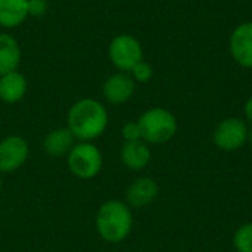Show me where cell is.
Instances as JSON below:
<instances>
[{"label": "cell", "mask_w": 252, "mask_h": 252, "mask_svg": "<svg viewBox=\"0 0 252 252\" xmlns=\"http://www.w3.org/2000/svg\"><path fill=\"white\" fill-rule=\"evenodd\" d=\"M109 114L103 102L83 97L71 105L66 114V127L77 142H93L108 128Z\"/></svg>", "instance_id": "obj_1"}, {"label": "cell", "mask_w": 252, "mask_h": 252, "mask_svg": "<svg viewBox=\"0 0 252 252\" xmlns=\"http://www.w3.org/2000/svg\"><path fill=\"white\" fill-rule=\"evenodd\" d=\"M99 236L108 244H120L128 238L133 229V213L124 201L109 199L103 202L94 219Z\"/></svg>", "instance_id": "obj_2"}, {"label": "cell", "mask_w": 252, "mask_h": 252, "mask_svg": "<svg viewBox=\"0 0 252 252\" xmlns=\"http://www.w3.org/2000/svg\"><path fill=\"white\" fill-rule=\"evenodd\" d=\"M140 127L142 140L148 145L168 143L177 133L179 123L176 115L162 106H154L146 109L137 120Z\"/></svg>", "instance_id": "obj_3"}, {"label": "cell", "mask_w": 252, "mask_h": 252, "mask_svg": "<svg viewBox=\"0 0 252 252\" xmlns=\"http://www.w3.org/2000/svg\"><path fill=\"white\" fill-rule=\"evenodd\" d=\"M66 165L75 177L89 180L100 173L103 157L93 142H77L66 155Z\"/></svg>", "instance_id": "obj_4"}, {"label": "cell", "mask_w": 252, "mask_h": 252, "mask_svg": "<svg viewBox=\"0 0 252 252\" xmlns=\"http://www.w3.org/2000/svg\"><path fill=\"white\" fill-rule=\"evenodd\" d=\"M108 58L117 71L130 72L137 62L143 61V46L133 34L121 32L109 41Z\"/></svg>", "instance_id": "obj_5"}, {"label": "cell", "mask_w": 252, "mask_h": 252, "mask_svg": "<svg viewBox=\"0 0 252 252\" xmlns=\"http://www.w3.org/2000/svg\"><path fill=\"white\" fill-rule=\"evenodd\" d=\"M250 139V128L239 117L223 118L213 131V143L224 152L239 151Z\"/></svg>", "instance_id": "obj_6"}, {"label": "cell", "mask_w": 252, "mask_h": 252, "mask_svg": "<svg viewBox=\"0 0 252 252\" xmlns=\"http://www.w3.org/2000/svg\"><path fill=\"white\" fill-rule=\"evenodd\" d=\"M30 157L28 142L18 134L7 136L0 140V174L19 170Z\"/></svg>", "instance_id": "obj_7"}, {"label": "cell", "mask_w": 252, "mask_h": 252, "mask_svg": "<svg viewBox=\"0 0 252 252\" xmlns=\"http://www.w3.org/2000/svg\"><path fill=\"white\" fill-rule=\"evenodd\" d=\"M136 81L130 72L117 71L111 74L102 84V96L109 105H124L136 93Z\"/></svg>", "instance_id": "obj_8"}, {"label": "cell", "mask_w": 252, "mask_h": 252, "mask_svg": "<svg viewBox=\"0 0 252 252\" xmlns=\"http://www.w3.org/2000/svg\"><path fill=\"white\" fill-rule=\"evenodd\" d=\"M229 52L238 65L252 69V21L241 22L233 28L229 37Z\"/></svg>", "instance_id": "obj_9"}, {"label": "cell", "mask_w": 252, "mask_h": 252, "mask_svg": "<svg viewBox=\"0 0 252 252\" xmlns=\"http://www.w3.org/2000/svg\"><path fill=\"white\" fill-rule=\"evenodd\" d=\"M159 193V186L155 179L142 176L136 179L126 192V202L130 208H145L149 207Z\"/></svg>", "instance_id": "obj_10"}, {"label": "cell", "mask_w": 252, "mask_h": 252, "mask_svg": "<svg viewBox=\"0 0 252 252\" xmlns=\"http://www.w3.org/2000/svg\"><path fill=\"white\" fill-rule=\"evenodd\" d=\"M120 158L126 168L131 171H142L149 165L152 151L149 145L143 140L124 142L120 151Z\"/></svg>", "instance_id": "obj_11"}, {"label": "cell", "mask_w": 252, "mask_h": 252, "mask_svg": "<svg viewBox=\"0 0 252 252\" xmlns=\"http://www.w3.org/2000/svg\"><path fill=\"white\" fill-rule=\"evenodd\" d=\"M75 143H77V139L74 137V134L66 126L56 127L46 134L43 140V149L49 157L66 158V155L69 154V151L74 148Z\"/></svg>", "instance_id": "obj_12"}, {"label": "cell", "mask_w": 252, "mask_h": 252, "mask_svg": "<svg viewBox=\"0 0 252 252\" xmlns=\"http://www.w3.org/2000/svg\"><path fill=\"white\" fill-rule=\"evenodd\" d=\"M28 90L27 77L19 71H12L0 75V100L9 105L18 103L24 99Z\"/></svg>", "instance_id": "obj_13"}, {"label": "cell", "mask_w": 252, "mask_h": 252, "mask_svg": "<svg viewBox=\"0 0 252 252\" xmlns=\"http://www.w3.org/2000/svg\"><path fill=\"white\" fill-rule=\"evenodd\" d=\"M22 61L19 41L9 32L0 31V75L16 71Z\"/></svg>", "instance_id": "obj_14"}, {"label": "cell", "mask_w": 252, "mask_h": 252, "mask_svg": "<svg viewBox=\"0 0 252 252\" xmlns=\"http://www.w3.org/2000/svg\"><path fill=\"white\" fill-rule=\"evenodd\" d=\"M27 18H30L28 0H0V28L15 30Z\"/></svg>", "instance_id": "obj_15"}, {"label": "cell", "mask_w": 252, "mask_h": 252, "mask_svg": "<svg viewBox=\"0 0 252 252\" xmlns=\"http://www.w3.org/2000/svg\"><path fill=\"white\" fill-rule=\"evenodd\" d=\"M233 247L236 252H252V223H245L236 229Z\"/></svg>", "instance_id": "obj_16"}, {"label": "cell", "mask_w": 252, "mask_h": 252, "mask_svg": "<svg viewBox=\"0 0 252 252\" xmlns=\"http://www.w3.org/2000/svg\"><path fill=\"white\" fill-rule=\"evenodd\" d=\"M130 75L136 81V84H146L154 78V66L143 59L131 68Z\"/></svg>", "instance_id": "obj_17"}, {"label": "cell", "mask_w": 252, "mask_h": 252, "mask_svg": "<svg viewBox=\"0 0 252 252\" xmlns=\"http://www.w3.org/2000/svg\"><path fill=\"white\" fill-rule=\"evenodd\" d=\"M123 139L124 142H136V140H142V133H140V127L137 124V121H128L123 126L121 130Z\"/></svg>", "instance_id": "obj_18"}, {"label": "cell", "mask_w": 252, "mask_h": 252, "mask_svg": "<svg viewBox=\"0 0 252 252\" xmlns=\"http://www.w3.org/2000/svg\"><path fill=\"white\" fill-rule=\"evenodd\" d=\"M49 3L47 0H28V13L30 16L40 18L47 12Z\"/></svg>", "instance_id": "obj_19"}, {"label": "cell", "mask_w": 252, "mask_h": 252, "mask_svg": "<svg viewBox=\"0 0 252 252\" xmlns=\"http://www.w3.org/2000/svg\"><path fill=\"white\" fill-rule=\"evenodd\" d=\"M244 115H245V120L252 124V96L247 99V102L244 105Z\"/></svg>", "instance_id": "obj_20"}, {"label": "cell", "mask_w": 252, "mask_h": 252, "mask_svg": "<svg viewBox=\"0 0 252 252\" xmlns=\"http://www.w3.org/2000/svg\"><path fill=\"white\" fill-rule=\"evenodd\" d=\"M248 142H250V145H251L252 148V128L250 130V139H248Z\"/></svg>", "instance_id": "obj_21"}, {"label": "cell", "mask_w": 252, "mask_h": 252, "mask_svg": "<svg viewBox=\"0 0 252 252\" xmlns=\"http://www.w3.org/2000/svg\"><path fill=\"white\" fill-rule=\"evenodd\" d=\"M1 188H3V185H1V177H0V193H1Z\"/></svg>", "instance_id": "obj_22"}]
</instances>
